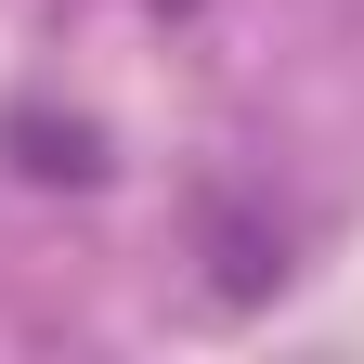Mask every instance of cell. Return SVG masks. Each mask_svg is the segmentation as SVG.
Returning <instances> with one entry per match:
<instances>
[{
	"instance_id": "6da1fadb",
	"label": "cell",
	"mask_w": 364,
	"mask_h": 364,
	"mask_svg": "<svg viewBox=\"0 0 364 364\" xmlns=\"http://www.w3.org/2000/svg\"><path fill=\"white\" fill-rule=\"evenodd\" d=\"M14 144H26V169H105V156H91V130H53V117H14Z\"/></svg>"
}]
</instances>
